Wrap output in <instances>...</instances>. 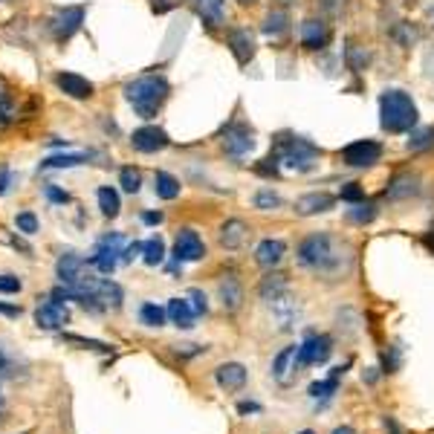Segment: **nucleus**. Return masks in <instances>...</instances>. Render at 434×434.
Returning a JSON list of instances; mask_svg holds the SVG:
<instances>
[{
    "mask_svg": "<svg viewBox=\"0 0 434 434\" xmlns=\"http://www.w3.org/2000/svg\"><path fill=\"white\" fill-rule=\"evenodd\" d=\"M298 264L318 272V275H339L347 269L350 255L342 252V244L327 232H316L298 244Z\"/></svg>",
    "mask_w": 434,
    "mask_h": 434,
    "instance_id": "f257e3e1",
    "label": "nucleus"
},
{
    "mask_svg": "<svg viewBox=\"0 0 434 434\" xmlns=\"http://www.w3.org/2000/svg\"><path fill=\"white\" fill-rule=\"evenodd\" d=\"M168 93H171V84L165 75H142L136 82L125 84V99L131 102V107L142 119H154L163 110Z\"/></svg>",
    "mask_w": 434,
    "mask_h": 434,
    "instance_id": "f03ea898",
    "label": "nucleus"
},
{
    "mask_svg": "<svg viewBox=\"0 0 434 434\" xmlns=\"http://www.w3.org/2000/svg\"><path fill=\"white\" fill-rule=\"evenodd\" d=\"M417 105L403 90H385L379 96V125L388 134H408L417 127Z\"/></svg>",
    "mask_w": 434,
    "mask_h": 434,
    "instance_id": "7ed1b4c3",
    "label": "nucleus"
},
{
    "mask_svg": "<svg viewBox=\"0 0 434 434\" xmlns=\"http://www.w3.org/2000/svg\"><path fill=\"white\" fill-rule=\"evenodd\" d=\"M321 156V151L316 148L313 142L301 139V136H287L278 142V159L287 168H296V171H310L316 165V159Z\"/></svg>",
    "mask_w": 434,
    "mask_h": 434,
    "instance_id": "20e7f679",
    "label": "nucleus"
},
{
    "mask_svg": "<svg viewBox=\"0 0 434 434\" xmlns=\"http://www.w3.org/2000/svg\"><path fill=\"white\" fill-rule=\"evenodd\" d=\"M382 156V145L374 139H359V142H350L347 148L342 151V163L347 168H374Z\"/></svg>",
    "mask_w": 434,
    "mask_h": 434,
    "instance_id": "39448f33",
    "label": "nucleus"
},
{
    "mask_svg": "<svg viewBox=\"0 0 434 434\" xmlns=\"http://www.w3.org/2000/svg\"><path fill=\"white\" fill-rule=\"evenodd\" d=\"M84 24V6H64L55 9L50 18V32L55 41H70Z\"/></svg>",
    "mask_w": 434,
    "mask_h": 434,
    "instance_id": "423d86ee",
    "label": "nucleus"
},
{
    "mask_svg": "<svg viewBox=\"0 0 434 434\" xmlns=\"http://www.w3.org/2000/svg\"><path fill=\"white\" fill-rule=\"evenodd\" d=\"M298 350H301V365L310 368V365H321V362L330 359L333 342H330V336H325V333H307V339L298 345Z\"/></svg>",
    "mask_w": 434,
    "mask_h": 434,
    "instance_id": "0eeeda50",
    "label": "nucleus"
},
{
    "mask_svg": "<svg viewBox=\"0 0 434 434\" xmlns=\"http://www.w3.org/2000/svg\"><path fill=\"white\" fill-rule=\"evenodd\" d=\"M301 368H304V365H301V350H298V345H289V347H284V350L278 353L275 362H272V377H275L281 385H293Z\"/></svg>",
    "mask_w": 434,
    "mask_h": 434,
    "instance_id": "6e6552de",
    "label": "nucleus"
},
{
    "mask_svg": "<svg viewBox=\"0 0 434 434\" xmlns=\"http://www.w3.org/2000/svg\"><path fill=\"white\" fill-rule=\"evenodd\" d=\"M119 255H122V235H107L99 240V246H96V255L90 258V264L105 272V275H110V272L116 269L119 264Z\"/></svg>",
    "mask_w": 434,
    "mask_h": 434,
    "instance_id": "1a4fd4ad",
    "label": "nucleus"
},
{
    "mask_svg": "<svg viewBox=\"0 0 434 434\" xmlns=\"http://www.w3.org/2000/svg\"><path fill=\"white\" fill-rule=\"evenodd\" d=\"M131 145L139 151V154H156V151H163L171 145L168 134L163 131V127H156V125H145V127H136L134 136H131Z\"/></svg>",
    "mask_w": 434,
    "mask_h": 434,
    "instance_id": "9d476101",
    "label": "nucleus"
},
{
    "mask_svg": "<svg viewBox=\"0 0 434 434\" xmlns=\"http://www.w3.org/2000/svg\"><path fill=\"white\" fill-rule=\"evenodd\" d=\"M206 255V244L203 237L195 232V229H180L177 232V240H174V258L177 261H200Z\"/></svg>",
    "mask_w": 434,
    "mask_h": 434,
    "instance_id": "9b49d317",
    "label": "nucleus"
},
{
    "mask_svg": "<svg viewBox=\"0 0 434 434\" xmlns=\"http://www.w3.org/2000/svg\"><path fill=\"white\" fill-rule=\"evenodd\" d=\"M223 148H226L229 156H244L255 148V134L246 125H232L226 131V139H223Z\"/></svg>",
    "mask_w": 434,
    "mask_h": 434,
    "instance_id": "f8f14e48",
    "label": "nucleus"
},
{
    "mask_svg": "<svg viewBox=\"0 0 434 434\" xmlns=\"http://www.w3.org/2000/svg\"><path fill=\"white\" fill-rule=\"evenodd\" d=\"M327 44H330V26L325 21L310 18V21L301 24V46H304V50L316 53V50H325Z\"/></svg>",
    "mask_w": 434,
    "mask_h": 434,
    "instance_id": "ddd939ff",
    "label": "nucleus"
},
{
    "mask_svg": "<svg viewBox=\"0 0 434 434\" xmlns=\"http://www.w3.org/2000/svg\"><path fill=\"white\" fill-rule=\"evenodd\" d=\"M217 296H220L223 310L237 313L240 307H244V284H240L237 275H232V272L220 278V284H217Z\"/></svg>",
    "mask_w": 434,
    "mask_h": 434,
    "instance_id": "4468645a",
    "label": "nucleus"
},
{
    "mask_svg": "<svg viewBox=\"0 0 434 434\" xmlns=\"http://www.w3.org/2000/svg\"><path fill=\"white\" fill-rule=\"evenodd\" d=\"M67 318H70V313H67L64 304H58V298L41 304V307L35 310V321H38V327H44V330H58V327L67 325Z\"/></svg>",
    "mask_w": 434,
    "mask_h": 434,
    "instance_id": "2eb2a0df",
    "label": "nucleus"
},
{
    "mask_svg": "<svg viewBox=\"0 0 434 434\" xmlns=\"http://www.w3.org/2000/svg\"><path fill=\"white\" fill-rule=\"evenodd\" d=\"M55 84L67 93L70 99H90L93 96V82H87V78L78 75V73H58Z\"/></svg>",
    "mask_w": 434,
    "mask_h": 434,
    "instance_id": "dca6fc26",
    "label": "nucleus"
},
{
    "mask_svg": "<svg viewBox=\"0 0 434 434\" xmlns=\"http://www.w3.org/2000/svg\"><path fill=\"white\" fill-rule=\"evenodd\" d=\"M215 377H217V385L223 391H240L246 385V368L240 362H226V365L217 368Z\"/></svg>",
    "mask_w": 434,
    "mask_h": 434,
    "instance_id": "f3484780",
    "label": "nucleus"
},
{
    "mask_svg": "<svg viewBox=\"0 0 434 434\" xmlns=\"http://www.w3.org/2000/svg\"><path fill=\"white\" fill-rule=\"evenodd\" d=\"M226 41H229V50H232V55L237 58L240 67L252 61V55H255V41H252V35H249V29H240V26L232 29Z\"/></svg>",
    "mask_w": 434,
    "mask_h": 434,
    "instance_id": "a211bd4d",
    "label": "nucleus"
},
{
    "mask_svg": "<svg viewBox=\"0 0 434 434\" xmlns=\"http://www.w3.org/2000/svg\"><path fill=\"white\" fill-rule=\"evenodd\" d=\"M333 195H327V191H313V195H304L296 200V212L310 217V215H321V212H330L333 208Z\"/></svg>",
    "mask_w": 434,
    "mask_h": 434,
    "instance_id": "6ab92c4d",
    "label": "nucleus"
},
{
    "mask_svg": "<svg viewBox=\"0 0 434 434\" xmlns=\"http://www.w3.org/2000/svg\"><path fill=\"white\" fill-rule=\"evenodd\" d=\"M284 252H287V244L278 237H266L258 244V249H255V261H258L261 266L272 269V266H278L281 258H284Z\"/></svg>",
    "mask_w": 434,
    "mask_h": 434,
    "instance_id": "aec40b11",
    "label": "nucleus"
},
{
    "mask_svg": "<svg viewBox=\"0 0 434 434\" xmlns=\"http://www.w3.org/2000/svg\"><path fill=\"white\" fill-rule=\"evenodd\" d=\"M191 6H195L197 18L208 26V29H217L226 18V9H223V0H191Z\"/></svg>",
    "mask_w": 434,
    "mask_h": 434,
    "instance_id": "412c9836",
    "label": "nucleus"
},
{
    "mask_svg": "<svg viewBox=\"0 0 434 434\" xmlns=\"http://www.w3.org/2000/svg\"><path fill=\"white\" fill-rule=\"evenodd\" d=\"M58 278H61L64 287H73L82 278H87L84 275V261L78 258V255H64V258L58 261Z\"/></svg>",
    "mask_w": 434,
    "mask_h": 434,
    "instance_id": "4be33fe9",
    "label": "nucleus"
},
{
    "mask_svg": "<svg viewBox=\"0 0 434 434\" xmlns=\"http://www.w3.org/2000/svg\"><path fill=\"white\" fill-rule=\"evenodd\" d=\"M168 318L174 321L177 327H183V330H191L195 327V310L188 307V301H183V298H171L168 301Z\"/></svg>",
    "mask_w": 434,
    "mask_h": 434,
    "instance_id": "5701e85b",
    "label": "nucleus"
},
{
    "mask_svg": "<svg viewBox=\"0 0 434 434\" xmlns=\"http://www.w3.org/2000/svg\"><path fill=\"white\" fill-rule=\"evenodd\" d=\"M246 237V223L244 220H226L220 226V246L226 249H237Z\"/></svg>",
    "mask_w": 434,
    "mask_h": 434,
    "instance_id": "b1692460",
    "label": "nucleus"
},
{
    "mask_svg": "<svg viewBox=\"0 0 434 434\" xmlns=\"http://www.w3.org/2000/svg\"><path fill=\"white\" fill-rule=\"evenodd\" d=\"M154 191H156L159 200H174V197H180V180H174V177L165 171H156L154 174Z\"/></svg>",
    "mask_w": 434,
    "mask_h": 434,
    "instance_id": "393cba45",
    "label": "nucleus"
},
{
    "mask_svg": "<svg viewBox=\"0 0 434 434\" xmlns=\"http://www.w3.org/2000/svg\"><path fill=\"white\" fill-rule=\"evenodd\" d=\"M287 293V278L281 275V272H269V275L261 281V298L266 301V304H272L278 296H284Z\"/></svg>",
    "mask_w": 434,
    "mask_h": 434,
    "instance_id": "a878e982",
    "label": "nucleus"
},
{
    "mask_svg": "<svg viewBox=\"0 0 434 434\" xmlns=\"http://www.w3.org/2000/svg\"><path fill=\"white\" fill-rule=\"evenodd\" d=\"M385 195H388L391 200L417 195V177H411V174H399V177H394V183L388 186V191H385Z\"/></svg>",
    "mask_w": 434,
    "mask_h": 434,
    "instance_id": "bb28decb",
    "label": "nucleus"
},
{
    "mask_svg": "<svg viewBox=\"0 0 434 434\" xmlns=\"http://www.w3.org/2000/svg\"><path fill=\"white\" fill-rule=\"evenodd\" d=\"M287 29H289V15L284 9H272L266 15V21H264V32L269 38H281Z\"/></svg>",
    "mask_w": 434,
    "mask_h": 434,
    "instance_id": "cd10ccee",
    "label": "nucleus"
},
{
    "mask_svg": "<svg viewBox=\"0 0 434 434\" xmlns=\"http://www.w3.org/2000/svg\"><path fill=\"white\" fill-rule=\"evenodd\" d=\"M342 374H345V368H333L327 379H321V382H313V385H310V397H313V399H318V397H321V399H327V397L336 391V385H339Z\"/></svg>",
    "mask_w": 434,
    "mask_h": 434,
    "instance_id": "c85d7f7f",
    "label": "nucleus"
},
{
    "mask_svg": "<svg viewBox=\"0 0 434 434\" xmlns=\"http://www.w3.org/2000/svg\"><path fill=\"white\" fill-rule=\"evenodd\" d=\"M142 258H145V264L148 266H156V264H163V258H165V244H163V237H151V240H145L142 244Z\"/></svg>",
    "mask_w": 434,
    "mask_h": 434,
    "instance_id": "c756f323",
    "label": "nucleus"
},
{
    "mask_svg": "<svg viewBox=\"0 0 434 434\" xmlns=\"http://www.w3.org/2000/svg\"><path fill=\"white\" fill-rule=\"evenodd\" d=\"M374 217H377V206L368 203V200H359V203H353V206L347 208V220H350V223H359V226L371 223Z\"/></svg>",
    "mask_w": 434,
    "mask_h": 434,
    "instance_id": "7c9ffc66",
    "label": "nucleus"
},
{
    "mask_svg": "<svg viewBox=\"0 0 434 434\" xmlns=\"http://www.w3.org/2000/svg\"><path fill=\"white\" fill-rule=\"evenodd\" d=\"M99 208H102V215L105 217H116L119 215V208H122V203H119V195L110 186H102L99 188Z\"/></svg>",
    "mask_w": 434,
    "mask_h": 434,
    "instance_id": "2f4dec72",
    "label": "nucleus"
},
{
    "mask_svg": "<svg viewBox=\"0 0 434 434\" xmlns=\"http://www.w3.org/2000/svg\"><path fill=\"white\" fill-rule=\"evenodd\" d=\"M90 159V154H67V156H46L44 163H41V168H73V165H82V163H87Z\"/></svg>",
    "mask_w": 434,
    "mask_h": 434,
    "instance_id": "473e14b6",
    "label": "nucleus"
},
{
    "mask_svg": "<svg viewBox=\"0 0 434 434\" xmlns=\"http://www.w3.org/2000/svg\"><path fill=\"white\" fill-rule=\"evenodd\" d=\"M165 310H159L156 304H142V310H139V318H142V325H148V327H163L165 325Z\"/></svg>",
    "mask_w": 434,
    "mask_h": 434,
    "instance_id": "72a5a7b5",
    "label": "nucleus"
},
{
    "mask_svg": "<svg viewBox=\"0 0 434 434\" xmlns=\"http://www.w3.org/2000/svg\"><path fill=\"white\" fill-rule=\"evenodd\" d=\"M119 183H122V188L127 191V195H136V191L142 188V174L136 168H122Z\"/></svg>",
    "mask_w": 434,
    "mask_h": 434,
    "instance_id": "f704fd0d",
    "label": "nucleus"
},
{
    "mask_svg": "<svg viewBox=\"0 0 434 434\" xmlns=\"http://www.w3.org/2000/svg\"><path fill=\"white\" fill-rule=\"evenodd\" d=\"M255 206H258V208H264V212H269V208H278V206H281V197L275 195V191L261 188L258 195H255Z\"/></svg>",
    "mask_w": 434,
    "mask_h": 434,
    "instance_id": "c9c22d12",
    "label": "nucleus"
},
{
    "mask_svg": "<svg viewBox=\"0 0 434 434\" xmlns=\"http://www.w3.org/2000/svg\"><path fill=\"white\" fill-rule=\"evenodd\" d=\"M15 226H18V232H24V235H35L38 232V217L32 212H21L18 217H15Z\"/></svg>",
    "mask_w": 434,
    "mask_h": 434,
    "instance_id": "e433bc0d",
    "label": "nucleus"
},
{
    "mask_svg": "<svg viewBox=\"0 0 434 434\" xmlns=\"http://www.w3.org/2000/svg\"><path fill=\"white\" fill-rule=\"evenodd\" d=\"M431 145H434V127H426V131H420L408 142V148L411 151H423V148H431Z\"/></svg>",
    "mask_w": 434,
    "mask_h": 434,
    "instance_id": "4c0bfd02",
    "label": "nucleus"
},
{
    "mask_svg": "<svg viewBox=\"0 0 434 434\" xmlns=\"http://www.w3.org/2000/svg\"><path fill=\"white\" fill-rule=\"evenodd\" d=\"M15 105H12V99L6 96V99H0V127H6V125H12L15 122Z\"/></svg>",
    "mask_w": 434,
    "mask_h": 434,
    "instance_id": "58836bf2",
    "label": "nucleus"
},
{
    "mask_svg": "<svg viewBox=\"0 0 434 434\" xmlns=\"http://www.w3.org/2000/svg\"><path fill=\"white\" fill-rule=\"evenodd\" d=\"M342 200H347V203H359V200H365V188H362L359 183H347V186L342 188Z\"/></svg>",
    "mask_w": 434,
    "mask_h": 434,
    "instance_id": "ea45409f",
    "label": "nucleus"
},
{
    "mask_svg": "<svg viewBox=\"0 0 434 434\" xmlns=\"http://www.w3.org/2000/svg\"><path fill=\"white\" fill-rule=\"evenodd\" d=\"M21 278L15 275H0V293H21Z\"/></svg>",
    "mask_w": 434,
    "mask_h": 434,
    "instance_id": "a19ab883",
    "label": "nucleus"
},
{
    "mask_svg": "<svg viewBox=\"0 0 434 434\" xmlns=\"http://www.w3.org/2000/svg\"><path fill=\"white\" fill-rule=\"evenodd\" d=\"M44 191H46V197H50L53 203H67V200H70V197H67V191H58L55 186H46Z\"/></svg>",
    "mask_w": 434,
    "mask_h": 434,
    "instance_id": "79ce46f5",
    "label": "nucleus"
},
{
    "mask_svg": "<svg viewBox=\"0 0 434 434\" xmlns=\"http://www.w3.org/2000/svg\"><path fill=\"white\" fill-rule=\"evenodd\" d=\"M0 374H6V377L15 374V362L6 356V350H3V347H0Z\"/></svg>",
    "mask_w": 434,
    "mask_h": 434,
    "instance_id": "37998d69",
    "label": "nucleus"
},
{
    "mask_svg": "<svg viewBox=\"0 0 434 434\" xmlns=\"http://www.w3.org/2000/svg\"><path fill=\"white\" fill-rule=\"evenodd\" d=\"M188 296L195 298V310H197V313H206V310H208V304H206V296L200 293V289H191Z\"/></svg>",
    "mask_w": 434,
    "mask_h": 434,
    "instance_id": "c03bdc74",
    "label": "nucleus"
},
{
    "mask_svg": "<svg viewBox=\"0 0 434 434\" xmlns=\"http://www.w3.org/2000/svg\"><path fill=\"white\" fill-rule=\"evenodd\" d=\"M12 180H15L12 171H9V168H0V195H6V188H9Z\"/></svg>",
    "mask_w": 434,
    "mask_h": 434,
    "instance_id": "a18cd8bd",
    "label": "nucleus"
},
{
    "mask_svg": "<svg viewBox=\"0 0 434 434\" xmlns=\"http://www.w3.org/2000/svg\"><path fill=\"white\" fill-rule=\"evenodd\" d=\"M151 6H154V12H168L174 6V0H151Z\"/></svg>",
    "mask_w": 434,
    "mask_h": 434,
    "instance_id": "49530a36",
    "label": "nucleus"
},
{
    "mask_svg": "<svg viewBox=\"0 0 434 434\" xmlns=\"http://www.w3.org/2000/svg\"><path fill=\"white\" fill-rule=\"evenodd\" d=\"M142 220L145 223H163V215H159V212H148V215H142Z\"/></svg>",
    "mask_w": 434,
    "mask_h": 434,
    "instance_id": "de8ad7c7",
    "label": "nucleus"
},
{
    "mask_svg": "<svg viewBox=\"0 0 434 434\" xmlns=\"http://www.w3.org/2000/svg\"><path fill=\"white\" fill-rule=\"evenodd\" d=\"M0 313L3 316H21V307H6V304H0Z\"/></svg>",
    "mask_w": 434,
    "mask_h": 434,
    "instance_id": "09e8293b",
    "label": "nucleus"
},
{
    "mask_svg": "<svg viewBox=\"0 0 434 434\" xmlns=\"http://www.w3.org/2000/svg\"><path fill=\"white\" fill-rule=\"evenodd\" d=\"M269 163H272V168H275V163H278V156H269ZM258 171H261V174H269V165H258Z\"/></svg>",
    "mask_w": 434,
    "mask_h": 434,
    "instance_id": "8fccbe9b",
    "label": "nucleus"
},
{
    "mask_svg": "<svg viewBox=\"0 0 434 434\" xmlns=\"http://www.w3.org/2000/svg\"><path fill=\"white\" fill-rule=\"evenodd\" d=\"M333 434H356L350 426H339V428H333Z\"/></svg>",
    "mask_w": 434,
    "mask_h": 434,
    "instance_id": "3c124183",
    "label": "nucleus"
},
{
    "mask_svg": "<svg viewBox=\"0 0 434 434\" xmlns=\"http://www.w3.org/2000/svg\"><path fill=\"white\" fill-rule=\"evenodd\" d=\"M385 426H388V428H391V434H399V428H397V423L391 420V417H385Z\"/></svg>",
    "mask_w": 434,
    "mask_h": 434,
    "instance_id": "603ef678",
    "label": "nucleus"
},
{
    "mask_svg": "<svg viewBox=\"0 0 434 434\" xmlns=\"http://www.w3.org/2000/svg\"><path fill=\"white\" fill-rule=\"evenodd\" d=\"M426 246H428V249H434V237H426Z\"/></svg>",
    "mask_w": 434,
    "mask_h": 434,
    "instance_id": "864d4df0",
    "label": "nucleus"
},
{
    "mask_svg": "<svg viewBox=\"0 0 434 434\" xmlns=\"http://www.w3.org/2000/svg\"><path fill=\"white\" fill-rule=\"evenodd\" d=\"M237 3H240V6H249V3H255V0H237Z\"/></svg>",
    "mask_w": 434,
    "mask_h": 434,
    "instance_id": "5fc2aeb1",
    "label": "nucleus"
},
{
    "mask_svg": "<svg viewBox=\"0 0 434 434\" xmlns=\"http://www.w3.org/2000/svg\"><path fill=\"white\" fill-rule=\"evenodd\" d=\"M281 3H293V0H281Z\"/></svg>",
    "mask_w": 434,
    "mask_h": 434,
    "instance_id": "6e6d98bb",
    "label": "nucleus"
},
{
    "mask_svg": "<svg viewBox=\"0 0 434 434\" xmlns=\"http://www.w3.org/2000/svg\"><path fill=\"white\" fill-rule=\"evenodd\" d=\"M301 434H313V431H301Z\"/></svg>",
    "mask_w": 434,
    "mask_h": 434,
    "instance_id": "4d7b16f0",
    "label": "nucleus"
}]
</instances>
